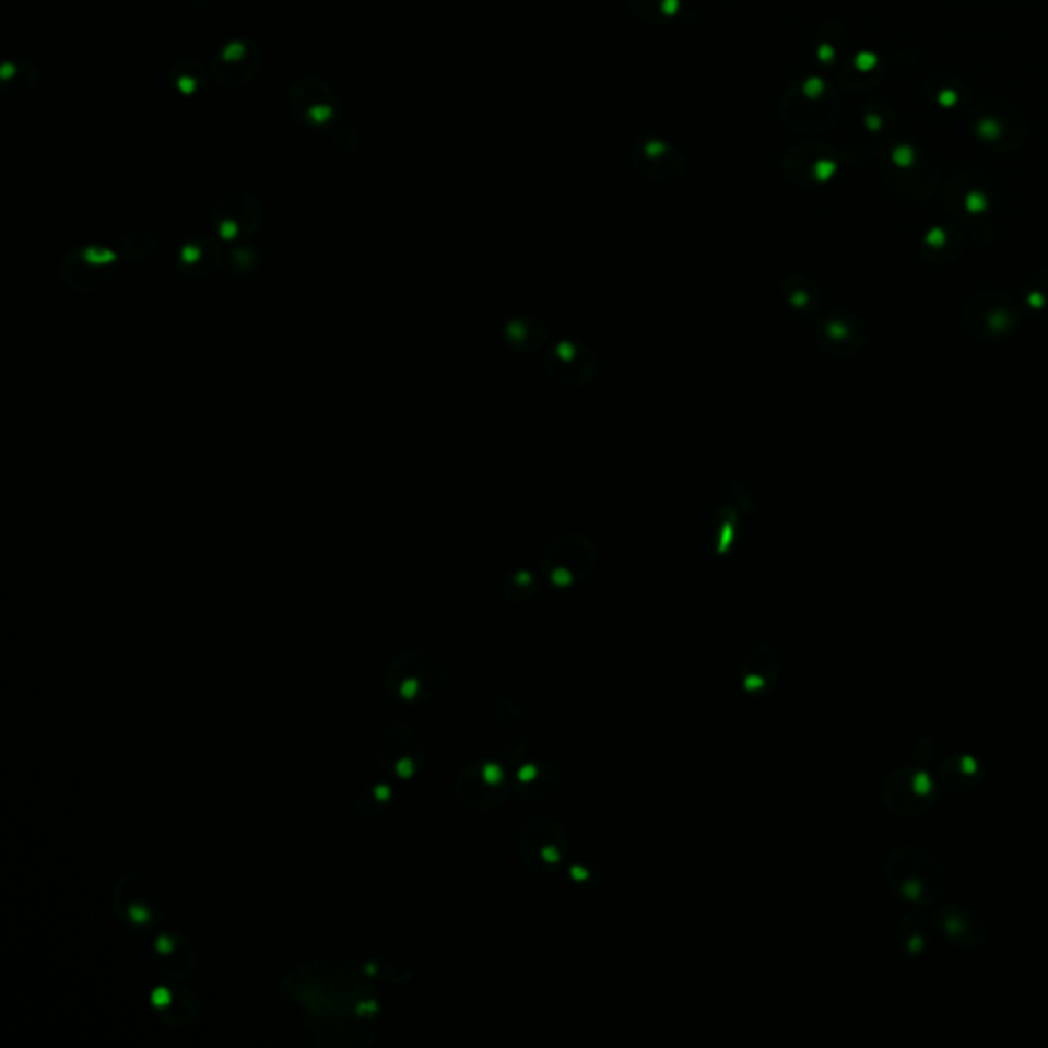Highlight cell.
<instances>
[{
  "label": "cell",
  "instance_id": "6da1fadb",
  "mask_svg": "<svg viewBox=\"0 0 1048 1048\" xmlns=\"http://www.w3.org/2000/svg\"><path fill=\"white\" fill-rule=\"evenodd\" d=\"M388 688L405 705H424L445 691L447 663L431 651H408L389 661Z\"/></svg>",
  "mask_w": 1048,
  "mask_h": 1048
},
{
  "label": "cell",
  "instance_id": "7a4b0ae2",
  "mask_svg": "<svg viewBox=\"0 0 1048 1048\" xmlns=\"http://www.w3.org/2000/svg\"><path fill=\"white\" fill-rule=\"evenodd\" d=\"M597 567V545L581 532H564L555 537L541 555V576L560 590H569L590 580Z\"/></svg>",
  "mask_w": 1048,
  "mask_h": 1048
},
{
  "label": "cell",
  "instance_id": "3957f363",
  "mask_svg": "<svg viewBox=\"0 0 1048 1048\" xmlns=\"http://www.w3.org/2000/svg\"><path fill=\"white\" fill-rule=\"evenodd\" d=\"M290 111L309 130L332 131L342 115V101L330 82L318 76L293 81L287 93Z\"/></svg>",
  "mask_w": 1048,
  "mask_h": 1048
},
{
  "label": "cell",
  "instance_id": "277c9868",
  "mask_svg": "<svg viewBox=\"0 0 1048 1048\" xmlns=\"http://www.w3.org/2000/svg\"><path fill=\"white\" fill-rule=\"evenodd\" d=\"M262 224V203L259 197L236 187L220 195L211 208V226L224 243H244L259 232Z\"/></svg>",
  "mask_w": 1048,
  "mask_h": 1048
},
{
  "label": "cell",
  "instance_id": "5b68a950",
  "mask_svg": "<svg viewBox=\"0 0 1048 1048\" xmlns=\"http://www.w3.org/2000/svg\"><path fill=\"white\" fill-rule=\"evenodd\" d=\"M119 250L105 244H84L70 250L62 259V281L72 291L95 293L107 287L117 274Z\"/></svg>",
  "mask_w": 1048,
  "mask_h": 1048
},
{
  "label": "cell",
  "instance_id": "8992f818",
  "mask_svg": "<svg viewBox=\"0 0 1048 1048\" xmlns=\"http://www.w3.org/2000/svg\"><path fill=\"white\" fill-rule=\"evenodd\" d=\"M543 367L557 386L580 389L597 379L598 356L581 340H553L543 355Z\"/></svg>",
  "mask_w": 1048,
  "mask_h": 1048
},
{
  "label": "cell",
  "instance_id": "52a82bcc",
  "mask_svg": "<svg viewBox=\"0 0 1048 1048\" xmlns=\"http://www.w3.org/2000/svg\"><path fill=\"white\" fill-rule=\"evenodd\" d=\"M518 850L532 872L549 874L564 862L567 838L560 823L551 817H534L520 827Z\"/></svg>",
  "mask_w": 1048,
  "mask_h": 1048
},
{
  "label": "cell",
  "instance_id": "ba28073f",
  "mask_svg": "<svg viewBox=\"0 0 1048 1048\" xmlns=\"http://www.w3.org/2000/svg\"><path fill=\"white\" fill-rule=\"evenodd\" d=\"M508 792L510 785L506 780V770L496 759H478L457 776V797L463 805L478 811L504 805Z\"/></svg>",
  "mask_w": 1048,
  "mask_h": 1048
},
{
  "label": "cell",
  "instance_id": "9c48e42d",
  "mask_svg": "<svg viewBox=\"0 0 1048 1048\" xmlns=\"http://www.w3.org/2000/svg\"><path fill=\"white\" fill-rule=\"evenodd\" d=\"M262 66V49L250 37H234L213 54L211 81L227 91H238L257 79Z\"/></svg>",
  "mask_w": 1048,
  "mask_h": 1048
},
{
  "label": "cell",
  "instance_id": "30bf717a",
  "mask_svg": "<svg viewBox=\"0 0 1048 1048\" xmlns=\"http://www.w3.org/2000/svg\"><path fill=\"white\" fill-rule=\"evenodd\" d=\"M381 766L398 778H412L420 770L426 747L416 731L405 726L384 729L377 743Z\"/></svg>",
  "mask_w": 1048,
  "mask_h": 1048
},
{
  "label": "cell",
  "instance_id": "8fae6325",
  "mask_svg": "<svg viewBox=\"0 0 1048 1048\" xmlns=\"http://www.w3.org/2000/svg\"><path fill=\"white\" fill-rule=\"evenodd\" d=\"M815 337L823 351L829 355H855L864 342V330L852 314L832 311L815 323Z\"/></svg>",
  "mask_w": 1048,
  "mask_h": 1048
},
{
  "label": "cell",
  "instance_id": "7c38bea8",
  "mask_svg": "<svg viewBox=\"0 0 1048 1048\" xmlns=\"http://www.w3.org/2000/svg\"><path fill=\"white\" fill-rule=\"evenodd\" d=\"M224 264V250L211 236H193L178 246V273L189 279H208Z\"/></svg>",
  "mask_w": 1048,
  "mask_h": 1048
},
{
  "label": "cell",
  "instance_id": "4fadbf2b",
  "mask_svg": "<svg viewBox=\"0 0 1048 1048\" xmlns=\"http://www.w3.org/2000/svg\"><path fill=\"white\" fill-rule=\"evenodd\" d=\"M515 785L527 803H545L564 789V775L551 764L527 762L518 766Z\"/></svg>",
  "mask_w": 1048,
  "mask_h": 1048
},
{
  "label": "cell",
  "instance_id": "5bb4252c",
  "mask_svg": "<svg viewBox=\"0 0 1048 1048\" xmlns=\"http://www.w3.org/2000/svg\"><path fill=\"white\" fill-rule=\"evenodd\" d=\"M778 674V658L768 644H754L742 660V686L745 693H764Z\"/></svg>",
  "mask_w": 1048,
  "mask_h": 1048
},
{
  "label": "cell",
  "instance_id": "9a60e30c",
  "mask_svg": "<svg viewBox=\"0 0 1048 1048\" xmlns=\"http://www.w3.org/2000/svg\"><path fill=\"white\" fill-rule=\"evenodd\" d=\"M504 342L518 353H539L549 342L547 323L534 316H515L502 323Z\"/></svg>",
  "mask_w": 1048,
  "mask_h": 1048
},
{
  "label": "cell",
  "instance_id": "2e32d148",
  "mask_svg": "<svg viewBox=\"0 0 1048 1048\" xmlns=\"http://www.w3.org/2000/svg\"><path fill=\"white\" fill-rule=\"evenodd\" d=\"M37 68L23 58H11L0 68V93L7 97H25L37 86Z\"/></svg>",
  "mask_w": 1048,
  "mask_h": 1048
},
{
  "label": "cell",
  "instance_id": "e0dca14e",
  "mask_svg": "<svg viewBox=\"0 0 1048 1048\" xmlns=\"http://www.w3.org/2000/svg\"><path fill=\"white\" fill-rule=\"evenodd\" d=\"M785 302L799 314H815L822 307V291L806 274L790 273L782 281Z\"/></svg>",
  "mask_w": 1048,
  "mask_h": 1048
},
{
  "label": "cell",
  "instance_id": "ac0fdd59",
  "mask_svg": "<svg viewBox=\"0 0 1048 1048\" xmlns=\"http://www.w3.org/2000/svg\"><path fill=\"white\" fill-rule=\"evenodd\" d=\"M211 81L210 66L199 60H180L170 70V82L180 97L199 95Z\"/></svg>",
  "mask_w": 1048,
  "mask_h": 1048
},
{
  "label": "cell",
  "instance_id": "d6986e66",
  "mask_svg": "<svg viewBox=\"0 0 1048 1048\" xmlns=\"http://www.w3.org/2000/svg\"><path fill=\"white\" fill-rule=\"evenodd\" d=\"M738 531H740V513L733 504L727 502L715 515V525H713V547L719 557H726L731 553L733 543L738 539Z\"/></svg>",
  "mask_w": 1048,
  "mask_h": 1048
},
{
  "label": "cell",
  "instance_id": "ffe728a7",
  "mask_svg": "<svg viewBox=\"0 0 1048 1048\" xmlns=\"http://www.w3.org/2000/svg\"><path fill=\"white\" fill-rule=\"evenodd\" d=\"M541 592V581L527 567H518L502 581V594L510 602H529Z\"/></svg>",
  "mask_w": 1048,
  "mask_h": 1048
},
{
  "label": "cell",
  "instance_id": "44dd1931",
  "mask_svg": "<svg viewBox=\"0 0 1048 1048\" xmlns=\"http://www.w3.org/2000/svg\"><path fill=\"white\" fill-rule=\"evenodd\" d=\"M158 248V236L150 229H133L126 234L119 243V257L130 260H142L152 257Z\"/></svg>",
  "mask_w": 1048,
  "mask_h": 1048
},
{
  "label": "cell",
  "instance_id": "7402d4cb",
  "mask_svg": "<svg viewBox=\"0 0 1048 1048\" xmlns=\"http://www.w3.org/2000/svg\"><path fill=\"white\" fill-rule=\"evenodd\" d=\"M229 262H232L234 271L248 273V271H255V269H257L259 257H257V250H255V248H250V246H238V248L232 250Z\"/></svg>",
  "mask_w": 1048,
  "mask_h": 1048
},
{
  "label": "cell",
  "instance_id": "603a6c76",
  "mask_svg": "<svg viewBox=\"0 0 1048 1048\" xmlns=\"http://www.w3.org/2000/svg\"><path fill=\"white\" fill-rule=\"evenodd\" d=\"M834 168H836V166H834L832 162H820V164L815 166V177L820 178V180H827V178L832 177Z\"/></svg>",
  "mask_w": 1048,
  "mask_h": 1048
},
{
  "label": "cell",
  "instance_id": "cb8c5ba5",
  "mask_svg": "<svg viewBox=\"0 0 1048 1048\" xmlns=\"http://www.w3.org/2000/svg\"><path fill=\"white\" fill-rule=\"evenodd\" d=\"M820 91H822V81H817V79H813V81L806 82V86H805L806 95H811V97H817V95H820Z\"/></svg>",
  "mask_w": 1048,
  "mask_h": 1048
},
{
  "label": "cell",
  "instance_id": "d4e9b609",
  "mask_svg": "<svg viewBox=\"0 0 1048 1048\" xmlns=\"http://www.w3.org/2000/svg\"><path fill=\"white\" fill-rule=\"evenodd\" d=\"M646 150L647 156H658V154H661L666 148H663V144H660V142H649Z\"/></svg>",
  "mask_w": 1048,
  "mask_h": 1048
},
{
  "label": "cell",
  "instance_id": "484cf974",
  "mask_svg": "<svg viewBox=\"0 0 1048 1048\" xmlns=\"http://www.w3.org/2000/svg\"><path fill=\"white\" fill-rule=\"evenodd\" d=\"M661 9H663L666 15H674L678 9V0H663V7H661Z\"/></svg>",
  "mask_w": 1048,
  "mask_h": 1048
},
{
  "label": "cell",
  "instance_id": "4316f807",
  "mask_svg": "<svg viewBox=\"0 0 1048 1048\" xmlns=\"http://www.w3.org/2000/svg\"><path fill=\"white\" fill-rule=\"evenodd\" d=\"M858 64H860V68H871V66L874 64V58L869 56V54H862V56L858 58Z\"/></svg>",
  "mask_w": 1048,
  "mask_h": 1048
},
{
  "label": "cell",
  "instance_id": "83f0119b",
  "mask_svg": "<svg viewBox=\"0 0 1048 1048\" xmlns=\"http://www.w3.org/2000/svg\"><path fill=\"white\" fill-rule=\"evenodd\" d=\"M820 54H822L823 60H829V58H832V48H825V46H823Z\"/></svg>",
  "mask_w": 1048,
  "mask_h": 1048
},
{
  "label": "cell",
  "instance_id": "f1b7e54d",
  "mask_svg": "<svg viewBox=\"0 0 1048 1048\" xmlns=\"http://www.w3.org/2000/svg\"><path fill=\"white\" fill-rule=\"evenodd\" d=\"M101 2H114V0H101Z\"/></svg>",
  "mask_w": 1048,
  "mask_h": 1048
}]
</instances>
